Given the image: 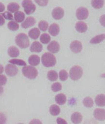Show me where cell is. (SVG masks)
I'll list each match as a JSON object with an SVG mask.
<instances>
[{"label":"cell","mask_w":105,"mask_h":124,"mask_svg":"<svg viewBox=\"0 0 105 124\" xmlns=\"http://www.w3.org/2000/svg\"><path fill=\"white\" fill-rule=\"evenodd\" d=\"M42 62L44 66L47 67H52L54 66L56 64V58L52 54L45 53L42 56Z\"/></svg>","instance_id":"6da1fadb"},{"label":"cell","mask_w":105,"mask_h":124,"mask_svg":"<svg viewBox=\"0 0 105 124\" xmlns=\"http://www.w3.org/2000/svg\"><path fill=\"white\" fill-rule=\"evenodd\" d=\"M16 45L21 48H26L30 46V40L27 35L24 33L19 34L15 40Z\"/></svg>","instance_id":"7a4b0ae2"},{"label":"cell","mask_w":105,"mask_h":124,"mask_svg":"<svg viewBox=\"0 0 105 124\" xmlns=\"http://www.w3.org/2000/svg\"><path fill=\"white\" fill-rule=\"evenodd\" d=\"M22 73L24 76L30 79H34L38 75V71L37 69L31 66H26L23 67Z\"/></svg>","instance_id":"3957f363"},{"label":"cell","mask_w":105,"mask_h":124,"mask_svg":"<svg viewBox=\"0 0 105 124\" xmlns=\"http://www.w3.org/2000/svg\"><path fill=\"white\" fill-rule=\"evenodd\" d=\"M83 72V69L81 67L74 66L70 69L69 76L72 80H78L82 77Z\"/></svg>","instance_id":"277c9868"},{"label":"cell","mask_w":105,"mask_h":124,"mask_svg":"<svg viewBox=\"0 0 105 124\" xmlns=\"http://www.w3.org/2000/svg\"><path fill=\"white\" fill-rule=\"evenodd\" d=\"M24 12L26 14L30 15L34 13L36 10L35 5L31 0H23L22 3Z\"/></svg>","instance_id":"5b68a950"},{"label":"cell","mask_w":105,"mask_h":124,"mask_svg":"<svg viewBox=\"0 0 105 124\" xmlns=\"http://www.w3.org/2000/svg\"><path fill=\"white\" fill-rule=\"evenodd\" d=\"M76 16L77 19L79 20H85L89 16V11L85 7H80L77 10Z\"/></svg>","instance_id":"8992f818"},{"label":"cell","mask_w":105,"mask_h":124,"mask_svg":"<svg viewBox=\"0 0 105 124\" xmlns=\"http://www.w3.org/2000/svg\"><path fill=\"white\" fill-rule=\"evenodd\" d=\"M5 72L8 76L14 77L18 74V70L15 65L8 64L6 66Z\"/></svg>","instance_id":"52a82bcc"},{"label":"cell","mask_w":105,"mask_h":124,"mask_svg":"<svg viewBox=\"0 0 105 124\" xmlns=\"http://www.w3.org/2000/svg\"><path fill=\"white\" fill-rule=\"evenodd\" d=\"M64 11L63 9L60 7H56L53 10L52 15L53 18L56 20H59L63 17Z\"/></svg>","instance_id":"ba28073f"},{"label":"cell","mask_w":105,"mask_h":124,"mask_svg":"<svg viewBox=\"0 0 105 124\" xmlns=\"http://www.w3.org/2000/svg\"><path fill=\"white\" fill-rule=\"evenodd\" d=\"M70 48L71 51L74 53H79L82 50V45L79 41L74 40L70 44Z\"/></svg>","instance_id":"9c48e42d"},{"label":"cell","mask_w":105,"mask_h":124,"mask_svg":"<svg viewBox=\"0 0 105 124\" xmlns=\"http://www.w3.org/2000/svg\"><path fill=\"white\" fill-rule=\"evenodd\" d=\"M93 116L96 119L99 121H104L105 118V109L99 108L95 109L93 112Z\"/></svg>","instance_id":"30bf717a"},{"label":"cell","mask_w":105,"mask_h":124,"mask_svg":"<svg viewBox=\"0 0 105 124\" xmlns=\"http://www.w3.org/2000/svg\"><path fill=\"white\" fill-rule=\"evenodd\" d=\"M60 49V46L59 43L55 40L52 41L47 46V50L49 52L52 53H58Z\"/></svg>","instance_id":"8fae6325"},{"label":"cell","mask_w":105,"mask_h":124,"mask_svg":"<svg viewBox=\"0 0 105 124\" xmlns=\"http://www.w3.org/2000/svg\"><path fill=\"white\" fill-rule=\"evenodd\" d=\"M36 22V20L34 17L29 16L27 17L26 20L22 23L21 26L23 29H27L34 26Z\"/></svg>","instance_id":"7c38bea8"},{"label":"cell","mask_w":105,"mask_h":124,"mask_svg":"<svg viewBox=\"0 0 105 124\" xmlns=\"http://www.w3.org/2000/svg\"><path fill=\"white\" fill-rule=\"evenodd\" d=\"M42 45L38 41H35L32 44L30 48V51L32 53H39L43 50Z\"/></svg>","instance_id":"4fadbf2b"},{"label":"cell","mask_w":105,"mask_h":124,"mask_svg":"<svg viewBox=\"0 0 105 124\" xmlns=\"http://www.w3.org/2000/svg\"><path fill=\"white\" fill-rule=\"evenodd\" d=\"M60 30L59 25L57 24L53 23L50 26L48 32L52 36L55 37L59 34Z\"/></svg>","instance_id":"5bb4252c"},{"label":"cell","mask_w":105,"mask_h":124,"mask_svg":"<svg viewBox=\"0 0 105 124\" xmlns=\"http://www.w3.org/2000/svg\"><path fill=\"white\" fill-rule=\"evenodd\" d=\"M76 30L80 33H84L87 30V25L84 22H79L75 25Z\"/></svg>","instance_id":"9a60e30c"},{"label":"cell","mask_w":105,"mask_h":124,"mask_svg":"<svg viewBox=\"0 0 105 124\" xmlns=\"http://www.w3.org/2000/svg\"><path fill=\"white\" fill-rule=\"evenodd\" d=\"M82 115L79 112H75L72 115L71 120L72 122L74 124H79L82 121Z\"/></svg>","instance_id":"2e32d148"},{"label":"cell","mask_w":105,"mask_h":124,"mask_svg":"<svg viewBox=\"0 0 105 124\" xmlns=\"http://www.w3.org/2000/svg\"><path fill=\"white\" fill-rule=\"evenodd\" d=\"M40 58L37 55H31L29 57V63L34 66H36L39 65L40 63Z\"/></svg>","instance_id":"e0dca14e"},{"label":"cell","mask_w":105,"mask_h":124,"mask_svg":"<svg viewBox=\"0 0 105 124\" xmlns=\"http://www.w3.org/2000/svg\"><path fill=\"white\" fill-rule=\"evenodd\" d=\"M19 51L15 46H11L8 50V54L11 58H16L19 55Z\"/></svg>","instance_id":"ac0fdd59"},{"label":"cell","mask_w":105,"mask_h":124,"mask_svg":"<svg viewBox=\"0 0 105 124\" xmlns=\"http://www.w3.org/2000/svg\"><path fill=\"white\" fill-rule=\"evenodd\" d=\"M55 101L59 105H63L66 102L67 97L63 93H59L55 96Z\"/></svg>","instance_id":"d6986e66"},{"label":"cell","mask_w":105,"mask_h":124,"mask_svg":"<svg viewBox=\"0 0 105 124\" xmlns=\"http://www.w3.org/2000/svg\"><path fill=\"white\" fill-rule=\"evenodd\" d=\"M95 102L97 106L100 107L105 106V95L100 94L96 96L95 99Z\"/></svg>","instance_id":"ffe728a7"},{"label":"cell","mask_w":105,"mask_h":124,"mask_svg":"<svg viewBox=\"0 0 105 124\" xmlns=\"http://www.w3.org/2000/svg\"><path fill=\"white\" fill-rule=\"evenodd\" d=\"M40 32L37 28H34L30 30L29 35L30 37L33 39H37L39 37Z\"/></svg>","instance_id":"44dd1931"},{"label":"cell","mask_w":105,"mask_h":124,"mask_svg":"<svg viewBox=\"0 0 105 124\" xmlns=\"http://www.w3.org/2000/svg\"><path fill=\"white\" fill-rule=\"evenodd\" d=\"M104 39H105V34H101L92 38L90 41V43L92 44H98L103 41Z\"/></svg>","instance_id":"7402d4cb"},{"label":"cell","mask_w":105,"mask_h":124,"mask_svg":"<svg viewBox=\"0 0 105 124\" xmlns=\"http://www.w3.org/2000/svg\"><path fill=\"white\" fill-rule=\"evenodd\" d=\"M14 19L16 22L21 23L25 19V15L24 13L21 11H17L14 15Z\"/></svg>","instance_id":"603a6c76"},{"label":"cell","mask_w":105,"mask_h":124,"mask_svg":"<svg viewBox=\"0 0 105 124\" xmlns=\"http://www.w3.org/2000/svg\"><path fill=\"white\" fill-rule=\"evenodd\" d=\"M20 8V6L18 3L15 2H11L8 5L7 9L9 12L14 13L18 11Z\"/></svg>","instance_id":"cb8c5ba5"},{"label":"cell","mask_w":105,"mask_h":124,"mask_svg":"<svg viewBox=\"0 0 105 124\" xmlns=\"http://www.w3.org/2000/svg\"><path fill=\"white\" fill-rule=\"evenodd\" d=\"M49 111L51 115L53 116H56L60 114V109L58 105L53 104L51 106Z\"/></svg>","instance_id":"d4e9b609"},{"label":"cell","mask_w":105,"mask_h":124,"mask_svg":"<svg viewBox=\"0 0 105 124\" xmlns=\"http://www.w3.org/2000/svg\"><path fill=\"white\" fill-rule=\"evenodd\" d=\"M104 4V0H92L91 5L95 9H99L102 8Z\"/></svg>","instance_id":"484cf974"},{"label":"cell","mask_w":105,"mask_h":124,"mask_svg":"<svg viewBox=\"0 0 105 124\" xmlns=\"http://www.w3.org/2000/svg\"><path fill=\"white\" fill-rule=\"evenodd\" d=\"M47 78L50 81H56L58 78V73L54 70H50L48 72Z\"/></svg>","instance_id":"4316f807"},{"label":"cell","mask_w":105,"mask_h":124,"mask_svg":"<svg viewBox=\"0 0 105 124\" xmlns=\"http://www.w3.org/2000/svg\"><path fill=\"white\" fill-rule=\"evenodd\" d=\"M8 28L10 30L12 31H17L19 29V24L17 22L11 21L9 22L8 24Z\"/></svg>","instance_id":"83f0119b"},{"label":"cell","mask_w":105,"mask_h":124,"mask_svg":"<svg viewBox=\"0 0 105 124\" xmlns=\"http://www.w3.org/2000/svg\"><path fill=\"white\" fill-rule=\"evenodd\" d=\"M83 104L85 107L91 108L93 106L94 103L92 98L87 97L84 99L83 101Z\"/></svg>","instance_id":"f1b7e54d"},{"label":"cell","mask_w":105,"mask_h":124,"mask_svg":"<svg viewBox=\"0 0 105 124\" xmlns=\"http://www.w3.org/2000/svg\"><path fill=\"white\" fill-rule=\"evenodd\" d=\"M40 42L43 44H48L50 41L51 37L48 34L44 33L40 36Z\"/></svg>","instance_id":"f546056e"},{"label":"cell","mask_w":105,"mask_h":124,"mask_svg":"<svg viewBox=\"0 0 105 124\" xmlns=\"http://www.w3.org/2000/svg\"><path fill=\"white\" fill-rule=\"evenodd\" d=\"M9 62L12 64H16L19 66H26V63L22 59H14L10 60L9 61Z\"/></svg>","instance_id":"4dcf8cb0"},{"label":"cell","mask_w":105,"mask_h":124,"mask_svg":"<svg viewBox=\"0 0 105 124\" xmlns=\"http://www.w3.org/2000/svg\"><path fill=\"white\" fill-rule=\"evenodd\" d=\"M38 27L40 29L45 32L47 30L48 27V24L47 22L44 20H42L39 22L38 24Z\"/></svg>","instance_id":"1f68e13d"},{"label":"cell","mask_w":105,"mask_h":124,"mask_svg":"<svg viewBox=\"0 0 105 124\" xmlns=\"http://www.w3.org/2000/svg\"><path fill=\"white\" fill-rule=\"evenodd\" d=\"M68 74L65 70H62L59 72L60 79L62 81H65L68 79Z\"/></svg>","instance_id":"d6a6232c"},{"label":"cell","mask_w":105,"mask_h":124,"mask_svg":"<svg viewBox=\"0 0 105 124\" xmlns=\"http://www.w3.org/2000/svg\"><path fill=\"white\" fill-rule=\"evenodd\" d=\"M62 87L61 83L58 82L53 83L51 85V89L54 92L60 91L62 89Z\"/></svg>","instance_id":"836d02e7"},{"label":"cell","mask_w":105,"mask_h":124,"mask_svg":"<svg viewBox=\"0 0 105 124\" xmlns=\"http://www.w3.org/2000/svg\"><path fill=\"white\" fill-rule=\"evenodd\" d=\"M1 15L7 20H13V16L11 13L8 11H6L3 13L1 14Z\"/></svg>","instance_id":"e575fe53"},{"label":"cell","mask_w":105,"mask_h":124,"mask_svg":"<svg viewBox=\"0 0 105 124\" xmlns=\"http://www.w3.org/2000/svg\"><path fill=\"white\" fill-rule=\"evenodd\" d=\"M35 2L40 6L45 7L48 5V0H35Z\"/></svg>","instance_id":"d590c367"},{"label":"cell","mask_w":105,"mask_h":124,"mask_svg":"<svg viewBox=\"0 0 105 124\" xmlns=\"http://www.w3.org/2000/svg\"><path fill=\"white\" fill-rule=\"evenodd\" d=\"M7 77L3 75H0V85H3L6 84L7 82Z\"/></svg>","instance_id":"8d00e7d4"},{"label":"cell","mask_w":105,"mask_h":124,"mask_svg":"<svg viewBox=\"0 0 105 124\" xmlns=\"http://www.w3.org/2000/svg\"><path fill=\"white\" fill-rule=\"evenodd\" d=\"M7 120L6 116L3 113L0 112V124H5Z\"/></svg>","instance_id":"74e56055"},{"label":"cell","mask_w":105,"mask_h":124,"mask_svg":"<svg viewBox=\"0 0 105 124\" xmlns=\"http://www.w3.org/2000/svg\"><path fill=\"white\" fill-rule=\"evenodd\" d=\"M56 122L58 124H66L68 123L65 120L60 117H58L57 118Z\"/></svg>","instance_id":"f35d334b"},{"label":"cell","mask_w":105,"mask_h":124,"mask_svg":"<svg viewBox=\"0 0 105 124\" xmlns=\"http://www.w3.org/2000/svg\"><path fill=\"white\" fill-rule=\"evenodd\" d=\"M5 21L3 16L1 14H0V26H3L5 24Z\"/></svg>","instance_id":"ab89813d"},{"label":"cell","mask_w":105,"mask_h":124,"mask_svg":"<svg viewBox=\"0 0 105 124\" xmlns=\"http://www.w3.org/2000/svg\"><path fill=\"white\" fill-rule=\"evenodd\" d=\"M100 22L103 26L105 27V15L101 16L100 18Z\"/></svg>","instance_id":"60d3db41"},{"label":"cell","mask_w":105,"mask_h":124,"mask_svg":"<svg viewBox=\"0 0 105 124\" xmlns=\"http://www.w3.org/2000/svg\"><path fill=\"white\" fill-rule=\"evenodd\" d=\"M5 9V5L2 2H0V13L3 12Z\"/></svg>","instance_id":"b9f144b4"},{"label":"cell","mask_w":105,"mask_h":124,"mask_svg":"<svg viewBox=\"0 0 105 124\" xmlns=\"http://www.w3.org/2000/svg\"><path fill=\"white\" fill-rule=\"evenodd\" d=\"M30 123H33V124H40V123H42L40 122V120H39L38 119H33V120H32L31 121Z\"/></svg>","instance_id":"7bdbcfd3"},{"label":"cell","mask_w":105,"mask_h":124,"mask_svg":"<svg viewBox=\"0 0 105 124\" xmlns=\"http://www.w3.org/2000/svg\"><path fill=\"white\" fill-rule=\"evenodd\" d=\"M4 71V67L2 65L0 64V74H2Z\"/></svg>","instance_id":"ee69618b"},{"label":"cell","mask_w":105,"mask_h":124,"mask_svg":"<svg viewBox=\"0 0 105 124\" xmlns=\"http://www.w3.org/2000/svg\"><path fill=\"white\" fill-rule=\"evenodd\" d=\"M3 91H4L3 88L0 85V96L3 93Z\"/></svg>","instance_id":"f6af8a7d"}]
</instances>
